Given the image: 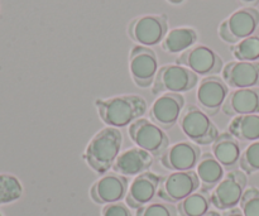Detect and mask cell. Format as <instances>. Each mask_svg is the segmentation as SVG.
I'll list each match as a JSON object with an SVG mask.
<instances>
[{
  "label": "cell",
  "mask_w": 259,
  "mask_h": 216,
  "mask_svg": "<svg viewBox=\"0 0 259 216\" xmlns=\"http://www.w3.org/2000/svg\"><path fill=\"white\" fill-rule=\"evenodd\" d=\"M259 25V12L253 7L240 8L219 25V37L229 45H237L254 34Z\"/></svg>",
  "instance_id": "cell-5"
},
{
  "label": "cell",
  "mask_w": 259,
  "mask_h": 216,
  "mask_svg": "<svg viewBox=\"0 0 259 216\" xmlns=\"http://www.w3.org/2000/svg\"><path fill=\"white\" fill-rule=\"evenodd\" d=\"M123 134L118 128L106 126L95 134L86 146L83 159L94 172L105 175L113 168L114 162L120 154Z\"/></svg>",
  "instance_id": "cell-1"
},
{
  "label": "cell",
  "mask_w": 259,
  "mask_h": 216,
  "mask_svg": "<svg viewBox=\"0 0 259 216\" xmlns=\"http://www.w3.org/2000/svg\"><path fill=\"white\" fill-rule=\"evenodd\" d=\"M177 65L185 66L197 76H214L224 68L223 58L205 45L194 46L176 58Z\"/></svg>",
  "instance_id": "cell-9"
},
{
  "label": "cell",
  "mask_w": 259,
  "mask_h": 216,
  "mask_svg": "<svg viewBox=\"0 0 259 216\" xmlns=\"http://www.w3.org/2000/svg\"><path fill=\"white\" fill-rule=\"evenodd\" d=\"M0 216H3V215H2V214H0Z\"/></svg>",
  "instance_id": "cell-35"
},
{
  "label": "cell",
  "mask_w": 259,
  "mask_h": 216,
  "mask_svg": "<svg viewBox=\"0 0 259 216\" xmlns=\"http://www.w3.org/2000/svg\"><path fill=\"white\" fill-rule=\"evenodd\" d=\"M128 189V177L113 172L103 176L93 185L90 189V196L95 204H114L121 201V199L126 196Z\"/></svg>",
  "instance_id": "cell-15"
},
{
  "label": "cell",
  "mask_w": 259,
  "mask_h": 216,
  "mask_svg": "<svg viewBox=\"0 0 259 216\" xmlns=\"http://www.w3.org/2000/svg\"><path fill=\"white\" fill-rule=\"evenodd\" d=\"M168 3H171V4H181L184 0H167Z\"/></svg>",
  "instance_id": "cell-34"
},
{
  "label": "cell",
  "mask_w": 259,
  "mask_h": 216,
  "mask_svg": "<svg viewBox=\"0 0 259 216\" xmlns=\"http://www.w3.org/2000/svg\"><path fill=\"white\" fill-rule=\"evenodd\" d=\"M197 40V32L194 28L190 27H179L174 28L166 34L164 39L162 40L161 47L164 52L176 55V53H184L185 51L194 47Z\"/></svg>",
  "instance_id": "cell-22"
},
{
  "label": "cell",
  "mask_w": 259,
  "mask_h": 216,
  "mask_svg": "<svg viewBox=\"0 0 259 216\" xmlns=\"http://www.w3.org/2000/svg\"><path fill=\"white\" fill-rule=\"evenodd\" d=\"M204 216H222V215H220L218 211H214V210H210V211L207 212V214H205Z\"/></svg>",
  "instance_id": "cell-33"
},
{
  "label": "cell",
  "mask_w": 259,
  "mask_h": 216,
  "mask_svg": "<svg viewBox=\"0 0 259 216\" xmlns=\"http://www.w3.org/2000/svg\"><path fill=\"white\" fill-rule=\"evenodd\" d=\"M168 33V23L164 14L141 15L128 25V35L139 46L152 47L162 43Z\"/></svg>",
  "instance_id": "cell-6"
},
{
  "label": "cell",
  "mask_w": 259,
  "mask_h": 216,
  "mask_svg": "<svg viewBox=\"0 0 259 216\" xmlns=\"http://www.w3.org/2000/svg\"><path fill=\"white\" fill-rule=\"evenodd\" d=\"M23 187L19 180L8 174L0 175V205L12 204L20 199Z\"/></svg>",
  "instance_id": "cell-26"
},
{
  "label": "cell",
  "mask_w": 259,
  "mask_h": 216,
  "mask_svg": "<svg viewBox=\"0 0 259 216\" xmlns=\"http://www.w3.org/2000/svg\"><path fill=\"white\" fill-rule=\"evenodd\" d=\"M222 111L229 116L259 114V88L235 89L230 91Z\"/></svg>",
  "instance_id": "cell-19"
},
{
  "label": "cell",
  "mask_w": 259,
  "mask_h": 216,
  "mask_svg": "<svg viewBox=\"0 0 259 216\" xmlns=\"http://www.w3.org/2000/svg\"><path fill=\"white\" fill-rule=\"evenodd\" d=\"M159 70L158 58L151 47L134 46L129 53V71L138 88H151Z\"/></svg>",
  "instance_id": "cell-10"
},
{
  "label": "cell",
  "mask_w": 259,
  "mask_h": 216,
  "mask_svg": "<svg viewBox=\"0 0 259 216\" xmlns=\"http://www.w3.org/2000/svg\"><path fill=\"white\" fill-rule=\"evenodd\" d=\"M129 137L137 147L144 149L153 157H161L169 147L168 136L163 129L148 119L141 118L129 125Z\"/></svg>",
  "instance_id": "cell-7"
},
{
  "label": "cell",
  "mask_w": 259,
  "mask_h": 216,
  "mask_svg": "<svg viewBox=\"0 0 259 216\" xmlns=\"http://www.w3.org/2000/svg\"><path fill=\"white\" fill-rule=\"evenodd\" d=\"M185 108V98L181 94L166 93L156 99L149 109L151 120L164 131L174 128L179 123Z\"/></svg>",
  "instance_id": "cell-14"
},
{
  "label": "cell",
  "mask_w": 259,
  "mask_h": 216,
  "mask_svg": "<svg viewBox=\"0 0 259 216\" xmlns=\"http://www.w3.org/2000/svg\"><path fill=\"white\" fill-rule=\"evenodd\" d=\"M96 110L108 126L124 128L141 119L147 111V103L139 95H120L96 99Z\"/></svg>",
  "instance_id": "cell-2"
},
{
  "label": "cell",
  "mask_w": 259,
  "mask_h": 216,
  "mask_svg": "<svg viewBox=\"0 0 259 216\" xmlns=\"http://www.w3.org/2000/svg\"><path fill=\"white\" fill-rule=\"evenodd\" d=\"M228 132L239 142L253 143L259 141V114L238 115L228 125Z\"/></svg>",
  "instance_id": "cell-23"
},
{
  "label": "cell",
  "mask_w": 259,
  "mask_h": 216,
  "mask_svg": "<svg viewBox=\"0 0 259 216\" xmlns=\"http://www.w3.org/2000/svg\"><path fill=\"white\" fill-rule=\"evenodd\" d=\"M239 166L247 175L259 172V141L250 143L240 156Z\"/></svg>",
  "instance_id": "cell-27"
},
{
  "label": "cell",
  "mask_w": 259,
  "mask_h": 216,
  "mask_svg": "<svg viewBox=\"0 0 259 216\" xmlns=\"http://www.w3.org/2000/svg\"><path fill=\"white\" fill-rule=\"evenodd\" d=\"M211 153L220 162L224 169L233 171L239 164L242 156L240 142L229 132L219 134L211 146Z\"/></svg>",
  "instance_id": "cell-20"
},
{
  "label": "cell",
  "mask_w": 259,
  "mask_h": 216,
  "mask_svg": "<svg viewBox=\"0 0 259 216\" xmlns=\"http://www.w3.org/2000/svg\"><path fill=\"white\" fill-rule=\"evenodd\" d=\"M201 148L191 141H182L169 146L161 156V163L172 172L192 171L201 157Z\"/></svg>",
  "instance_id": "cell-12"
},
{
  "label": "cell",
  "mask_w": 259,
  "mask_h": 216,
  "mask_svg": "<svg viewBox=\"0 0 259 216\" xmlns=\"http://www.w3.org/2000/svg\"><path fill=\"white\" fill-rule=\"evenodd\" d=\"M101 216H132L131 207L120 201L108 204L101 210Z\"/></svg>",
  "instance_id": "cell-30"
},
{
  "label": "cell",
  "mask_w": 259,
  "mask_h": 216,
  "mask_svg": "<svg viewBox=\"0 0 259 216\" xmlns=\"http://www.w3.org/2000/svg\"><path fill=\"white\" fill-rule=\"evenodd\" d=\"M136 216H179V210L169 202H149L137 210Z\"/></svg>",
  "instance_id": "cell-28"
},
{
  "label": "cell",
  "mask_w": 259,
  "mask_h": 216,
  "mask_svg": "<svg viewBox=\"0 0 259 216\" xmlns=\"http://www.w3.org/2000/svg\"><path fill=\"white\" fill-rule=\"evenodd\" d=\"M162 177L153 172H143L136 176V179L129 185L125 196V204L131 209H141L153 200L158 192Z\"/></svg>",
  "instance_id": "cell-16"
},
{
  "label": "cell",
  "mask_w": 259,
  "mask_h": 216,
  "mask_svg": "<svg viewBox=\"0 0 259 216\" xmlns=\"http://www.w3.org/2000/svg\"><path fill=\"white\" fill-rule=\"evenodd\" d=\"M196 174L200 180V186L204 191L214 190L225 176L224 167L220 164L211 152H205L201 154L196 166Z\"/></svg>",
  "instance_id": "cell-21"
},
{
  "label": "cell",
  "mask_w": 259,
  "mask_h": 216,
  "mask_svg": "<svg viewBox=\"0 0 259 216\" xmlns=\"http://www.w3.org/2000/svg\"><path fill=\"white\" fill-rule=\"evenodd\" d=\"M240 3L245 5H249V7H253V5H257L259 3V0H239Z\"/></svg>",
  "instance_id": "cell-32"
},
{
  "label": "cell",
  "mask_w": 259,
  "mask_h": 216,
  "mask_svg": "<svg viewBox=\"0 0 259 216\" xmlns=\"http://www.w3.org/2000/svg\"><path fill=\"white\" fill-rule=\"evenodd\" d=\"M233 56L237 61H257L259 60V34H252L244 38L237 45L230 46Z\"/></svg>",
  "instance_id": "cell-25"
},
{
  "label": "cell",
  "mask_w": 259,
  "mask_h": 216,
  "mask_svg": "<svg viewBox=\"0 0 259 216\" xmlns=\"http://www.w3.org/2000/svg\"><path fill=\"white\" fill-rule=\"evenodd\" d=\"M247 175L243 171L233 169L228 172L211 191L210 201L212 206L224 211L234 209L238 204H240L247 187Z\"/></svg>",
  "instance_id": "cell-8"
},
{
  "label": "cell",
  "mask_w": 259,
  "mask_h": 216,
  "mask_svg": "<svg viewBox=\"0 0 259 216\" xmlns=\"http://www.w3.org/2000/svg\"><path fill=\"white\" fill-rule=\"evenodd\" d=\"M179 125L185 136L197 146L212 144L219 137V131L210 116L196 105H189L184 109Z\"/></svg>",
  "instance_id": "cell-3"
},
{
  "label": "cell",
  "mask_w": 259,
  "mask_h": 216,
  "mask_svg": "<svg viewBox=\"0 0 259 216\" xmlns=\"http://www.w3.org/2000/svg\"><path fill=\"white\" fill-rule=\"evenodd\" d=\"M153 164V156L139 147L120 152L113 164V171L121 176H138L147 172Z\"/></svg>",
  "instance_id": "cell-18"
},
{
  "label": "cell",
  "mask_w": 259,
  "mask_h": 216,
  "mask_svg": "<svg viewBox=\"0 0 259 216\" xmlns=\"http://www.w3.org/2000/svg\"><path fill=\"white\" fill-rule=\"evenodd\" d=\"M200 187L199 176L195 171L171 172L168 176L162 177L157 196L166 202H180Z\"/></svg>",
  "instance_id": "cell-11"
},
{
  "label": "cell",
  "mask_w": 259,
  "mask_h": 216,
  "mask_svg": "<svg viewBox=\"0 0 259 216\" xmlns=\"http://www.w3.org/2000/svg\"><path fill=\"white\" fill-rule=\"evenodd\" d=\"M199 82V76L190 68L181 65H164L159 67L152 93L154 95L166 93L182 94L192 90Z\"/></svg>",
  "instance_id": "cell-4"
},
{
  "label": "cell",
  "mask_w": 259,
  "mask_h": 216,
  "mask_svg": "<svg viewBox=\"0 0 259 216\" xmlns=\"http://www.w3.org/2000/svg\"><path fill=\"white\" fill-rule=\"evenodd\" d=\"M223 80L232 89L259 88L258 61H232L222 71Z\"/></svg>",
  "instance_id": "cell-17"
},
{
  "label": "cell",
  "mask_w": 259,
  "mask_h": 216,
  "mask_svg": "<svg viewBox=\"0 0 259 216\" xmlns=\"http://www.w3.org/2000/svg\"><path fill=\"white\" fill-rule=\"evenodd\" d=\"M229 86L219 76H206L200 81L197 89V103L200 109L204 110L209 116L217 115L222 110L228 95Z\"/></svg>",
  "instance_id": "cell-13"
},
{
  "label": "cell",
  "mask_w": 259,
  "mask_h": 216,
  "mask_svg": "<svg viewBox=\"0 0 259 216\" xmlns=\"http://www.w3.org/2000/svg\"><path fill=\"white\" fill-rule=\"evenodd\" d=\"M239 205L244 216H259V189H245Z\"/></svg>",
  "instance_id": "cell-29"
},
{
  "label": "cell",
  "mask_w": 259,
  "mask_h": 216,
  "mask_svg": "<svg viewBox=\"0 0 259 216\" xmlns=\"http://www.w3.org/2000/svg\"><path fill=\"white\" fill-rule=\"evenodd\" d=\"M210 195L207 191L200 190L179 202L177 210L181 216H204L210 211Z\"/></svg>",
  "instance_id": "cell-24"
},
{
  "label": "cell",
  "mask_w": 259,
  "mask_h": 216,
  "mask_svg": "<svg viewBox=\"0 0 259 216\" xmlns=\"http://www.w3.org/2000/svg\"><path fill=\"white\" fill-rule=\"evenodd\" d=\"M223 216H244V215H243L242 210L237 209V207H234V209L227 210V211L224 212V215H223Z\"/></svg>",
  "instance_id": "cell-31"
}]
</instances>
